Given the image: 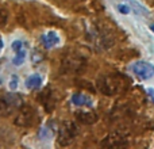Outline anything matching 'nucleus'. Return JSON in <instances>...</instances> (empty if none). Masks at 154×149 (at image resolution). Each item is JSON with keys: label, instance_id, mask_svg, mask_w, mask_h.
<instances>
[{"label": "nucleus", "instance_id": "1", "mask_svg": "<svg viewBox=\"0 0 154 149\" xmlns=\"http://www.w3.org/2000/svg\"><path fill=\"white\" fill-rule=\"evenodd\" d=\"M97 88L104 95H118V94L126 91L127 88V80L120 74H108L99 79Z\"/></svg>", "mask_w": 154, "mask_h": 149}, {"label": "nucleus", "instance_id": "5", "mask_svg": "<svg viewBox=\"0 0 154 149\" xmlns=\"http://www.w3.org/2000/svg\"><path fill=\"white\" fill-rule=\"evenodd\" d=\"M34 121V110L30 106H26V104H22L19 107L18 115L15 118V123L18 126H23V128H29L30 125Z\"/></svg>", "mask_w": 154, "mask_h": 149}, {"label": "nucleus", "instance_id": "8", "mask_svg": "<svg viewBox=\"0 0 154 149\" xmlns=\"http://www.w3.org/2000/svg\"><path fill=\"white\" fill-rule=\"evenodd\" d=\"M72 103L79 107H91L92 106V99L84 94H73L72 95Z\"/></svg>", "mask_w": 154, "mask_h": 149}, {"label": "nucleus", "instance_id": "10", "mask_svg": "<svg viewBox=\"0 0 154 149\" xmlns=\"http://www.w3.org/2000/svg\"><path fill=\"white\" fill-rule=\"evenodd\" d=\"M41 85H42V76H41V74L34 73V74L27 77L26 87L29 88V90H38Z\"/></svg>", "mask_w": 154, "mask_h": 149}, {"label": "nucleus", "instance_id": "6", "mask_svg": "<svg viewBox=\"0 0 154 149\" xmlns=\"http://www.w3.org/2000/svg\"><path fill=\"white\" fill-rule=\"evenodd\" d=\"M82 64H84V60L80 56H76V54H70V56H66L64 60H62V65L66 71L69 72H76V71L81 69Z\"/></svg>", "mask_w": 154, "mask_h": 149}, {"label": "nucleus", "instance_id": "3", "mask_svg": "<svg viewBox=\"0 0 154 149\" xmlns=\"http://www.w3.org/2000/svg\"><path fill=\"white\" fill-rule=\"evenodd\" d=\"M77 134V128L73 122H65L62 123V126L58 130V137H57V141L58 145L61 147H68L73 142V140L76 138Z\"/></svg>", "mask_w": 154, "mask_h": 149}, {"label": "nucleus", "instance_id": "11", "mask_svg": "<svg viewBox=\"0 0 154 149\" xmlns=\"http://www.w3.org/2000/svg\"><path fill=\"white\" fill-rule=\"evenodd\" d=\"M127 2V4H130V10H133L135 14H138V15H149V10H147L146 7H143V5L141 4L139 2H137V0H126Z\"/></svg>", "mask_w": 154, "mask_h": 149}, {"label": "nucleus", "instance_id": "19", "mask_svg": "<svg viewBox=\"0 0 154 149\" xmlns=\"http://www.w3.org/2000/svg\"><path fill=\"white\" fill-rule=\"evenodd\" d=\"M2 83H3V80H2V79H0V85H2Z\"/></svg>", "mask_w": 154, "mask_h": 149}, {"label": "nucleus", "instance_id": "18", "mask_svg": "<svg viewBox=\"0 0 154 149\" xmlns=\"http://www.w3.org/2000/svg\"><path fill=\"white\" fill-rule=\"evenodd\" d=\"M150 29H152V31L154 33V24H152V26H150Z\"/></svg>", "mask_w": 154, "mask_h": 149}, {"label": "nucleus", "instance_id": "16", "mask_svg": "<svg viewBox=\"0 0 154 149\" xmlns=\"http://www.w3.org/2000/svg\"><path fill=\"white\" fill-rule=\"evenodd\" d=\"M16 88H18V77L12 76V79L10 81V90H16Z\"/></svg>", "mask_w": 154, "mask_h": 149}, {"label": "nucleus", "instance_id": "17", "mask_svg": "<svg viewBox=\"0 0 154 149\" xmlns=\"http://www.w3.org/2000/svg\"><path fill=\"white\" fill-rule=\"evenodd\" d=\"M3 46H4V43H3V40H2V38H0V50H2V49H3Z\"/></svg>", "mask_w": 154, "mask_h": 149}, {"label": "nucleus", "instance_id": "13", "mask_svg": "<svg viewBox=\"0 0 154 149\" xmlns=\"http://www.w3.org/2000/svg\"><path fill=\"white\" fill-rule=\"evenodd\" d=\"M43 59H45V56H43V53L39 50V49H34V50L31 52V61H32V64L34 65L42 62Z\"/></svg>", "mask_w": 154, "mask_h": 149}, {"label": "nucleus", "instance_id": "7", "mask_svg": "<svg viewBox=\"0 0 154 149\" xmlns=\"http://www.w3.org/2000/svg\"><path fill=\"white\" fill-rule=\"evenodd\" d=\"M41 42H42L45 49H51L56 48L60 43V35L56 31H48L41 37Z\"/></svg>", "mask_w": 154, "mask_h": 149}, {"label": "nucleus", "instance_id": "12", "mask_svg": "<svg viewBox=\"0 0 154 149\" xmlns=\"http://www.w3.org/2000/svg\"><path fill=\"white\" fill-rule=\"evenodd\" d=\"M24 59H26V49H20V50H16L15 52V57L12 59V64L15 67H19L24 62Z\"/></svg>", "mask_w": 154, "mask_h": 149}, {"label": "nucleus", "instance_id": "14", "mask_svg": "<svg viewBox=\"0 0 154 149\" xmlns=\"http://www.w3.org/2000/svg\"><path fill=\"white\" fill-rule=\"evenodd\" d=\"M7 19H8V14L3 8H0V27L7 23Z\"/></svg>", "mask_w": 154, "mask_h": 149}, {"label": "nucleus", "instance_id": "15", "mask_svg": "<svg viewBox=\"0 0 154 149\" xmlns=\"http://www.w3.org/2000/svg\"><path fill=\"white\" fill-rule=\"evenodd\" d=\"M118 11H119L120 14L127 15V14H130V7H127L126 4H118Z\"/></svg>", "mask_w": 154, "mask_h": 149}, {"label": "nucleus", "instance_id": "2", "mask_svg": "<svg viewBox=\"0 0 154 149\" xmlns=\"http://www.w3.org/2000/svg\"><path fill=\"white\" fill-rule=\"evenodd\" d=\"M23 104V99L15 92H10L0 96V117H8L14 111L19 110Z\"/></svg>", "mask_w": 154, "mask_h": 149}, {"label": "nucleus", "instance_id": "4", "mask_svg": "<svg viewBox=\"0 0 154 149\" xmlns=\"http://www.w3.org/2000/svg\"><path fill=\"white\" fill-rule=\"evenodd\" d=\"M131 71L138 79L147 80L154 76V65L147 61H137L131 65Z\"/></svg>", "mask_w": 154, "mask_h": 149}, {"label": "nucleus", "instance_id": "9", "mask_svg": "<svg viewBox=\"0 0 154 149\" xmlns=\"http://www.w3.org/2000/svg\"><path fill=\"white\" fill-rule=\"evenodd\" d=\"M76 117L80 122L85 123V125H92V123H95L97 121L96 113H92V111H80L76 114Z\"/></svg>", "mask_w": 154, "mask_h": 149}]
</instances>
